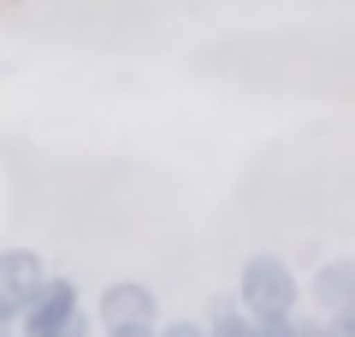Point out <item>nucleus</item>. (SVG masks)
Listing matches in <instances>:
<instances>
[{"mask_svg": "<svg viewBox=\"0 0 355 337\" xmlns=\"http://www.w3.org/2000/svg\"><path fill=\"white\" fill-rule=\"evenodd\" d=\"M296 296H302V284H296V273L279 261V254H249L237 273V308L249 313H296Z\"/></svg>", "mask_w": 355, "mask_h": 337, "instance_id": "nucleus-1", "label": "nucleus"}, {"mask_svg": "<svg viewBox=\"0 0 355 337\" xmlns=\"http://www.w3.org/2000/svg\"><path fill=\"white\" fill-rule=\"evenodd\" d=\"M71 313H77V284H71V278H60V273H48L36 284V296H30V308L18 313V320H24V331H18V337H53Z\"/></svg>", "mask_w": 355, "mask_h": 337, "instance_id": "nucleus-2", "label": "nucleus"}, {"mask_svg": "<svg viewBox=\"0 0 355 337\" xmlns=\"http://www.w3.org/2000/svg\"><path fill=\"white\" fill-rule=\"evenodd\" d=\"M42 278H48V266H42L36 249H0V313L18 320V313L30 308V296H36Z\"/></svg>", "mask_w": 355, "mask_h": 337, "instance_id": "nucleus-3", "label": "nucleus"}, {"mask_svg": "<svg viewBox=\"0 0 355 337\" xmlns=\"http://www.w3.org/2000/svg\"><path fill=\"white\" fill-rule=\"evenodd\" d=\"M95 320H101L107 331H125V325H154L160 308H154V290L148 284H107Z\"/></svg>", "mask_w": 355, "mask_h": 337, "instance_id": "nucleus-4", "label": "nucleus"}, {"mask_svg": "<svg viewBox=\"0 0 355 337\" xmlns=\"http://www.w3.org/2000/svg\"><path fill=\"white\" fill-rule=\"evenodd\" d=\"M308 296H314L326 313L331 308H349V302H355V261H343V254H338V261H326V266H320V278L308 284Z\"/></svg>", "mask_w": 355, "mask_h": 337, "instance_id": "nucleus-5", "label": "nucleus"}, {"mask_svg": "<svg viewBox=\"0 0 355 337\" xmlns=\"http://www.w3.org/2000/svg\"><path fill=\"white\" fill-rule=\"evenodd\" d=\"M202 337H249V313H243L231 296H214V302H207V325H202Z\"/></svg>", "mask_w": 355, "mask_h": 337, "instance_id": "nucleus-6", "label": "nucleus"}, {"mask_svg": "<svg viewBox=\"0 0 355 337\" xmlns=\"http://www.w3.org/2000/svg\"><path fill=\"white\" fill-rule=\"evenodd\" d=\"M249 337H296V320H291V313H254Z\"/></svg>", "mask_w": 355, "mask_h": 337, "instance_id": "nucleus-7", "label": "nucleus"}, {"mask_svg": "<svg viewBox=\"0 0 355 337\" xmlns=\"http://www.w3.org/2000/svg\"><path fill=\"white\" fill-rule=\"evenodd\" d=\"M53 337H95V320H89V313H71V320H65Z\"/></svg>", "mask_w": 355, "mask_h": 337, "instance_id": "nucleus-8", "label": "nucleus"}, {"mask_svg": "<svg viewBox=\"0 0 355 337\" xmlns=\"http://www.w3.org/2000/svg\"><path fill=\"white\" fill-rule=\"evenodd\" d=\"M148 337H202V325L196 320H172V325H160V331H148Z\"/></svg>", "mask_w": 355, "mask_h": 337, "instance_id": "nucleus-9", "label": "nucleus"}, {"mask_svg": "<svg viewBox=\"0 0 355 337\" xmlns=\"http://www.w3.org/2000/svg\"><path fill=\"white\" fill-rule=\"evenodd\" d=\"M154 325H125V331H107V337H148Z\"/></svg>", "mask_w": 355, "mask_h": 337, "instance_id": "nucleus-10", "label": "nucleus"}]
</instances>
